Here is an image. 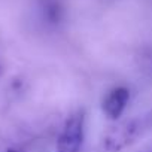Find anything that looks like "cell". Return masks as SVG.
Listing matches in <instances>:
<instances>
[{
    "instance_id": "obj_2",
    "label": "cell",
    "mask_w": 152,
    "mask_h": 152,
    "mask_svg": "<svg viewBox=\"0 0 152 152\" xmlns=\"http://www.w3.org/2000/svg\"><path fill=\"white\" fill-rule=\"evenodd\" d=\"M128 99H130V93L127 88H113L103 100V112L115 119L118 116H121V113L124 112L127 103H128Z\"/></svg>"
},
{
    "instance_id": "obj_3",
    "label": "cell",
    "mask_w": 152,
    "mask_h": 152,
    "mask_svg": "<svg viewBox=\"0 0 152 152\" xmlns=\"http://www.w3.org/2000/svg\"><path fill=\"white\" fill-rule=\"evenodd\" d=\"M8 152H18V151H8Z\"/></svg>"
},
{
    "instance_id": "obj_1",
    "label": "cell",
    "mask_w": 152,
    "mask_h": 152,
    "mask_svg": "<svg viewBox=\"0 0 152 152\" xmlns=\"http://www.w3.org/2000/svg\"><path fill=\"white\" fill-rule=\"evenodd\" d=\"M85 118L84 113H75L70 116L58 139V152H79L84 139Z\"/></svg>"
}]
</instances>
